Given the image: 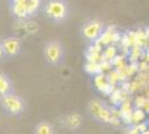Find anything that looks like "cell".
Listing matches in <instances>:
<instances>
[{"mask_svg": "<svg viewBox=\"0 0 149 134\" xmlns=\"http://www.w3.org/2000/svg\"><path fill=\"white\" fill-rule=\"evenodd\" d=\"M25 29L29 32V34H35V32H38V25L35 22V21L29 20V21L25 25Z\"/></svg>", "mask_w": 149, "mask_h": 134, "instance_id": "7c38bea8", "label": "cell"}, {"mask_svg": "<svg viewBox=\"0 0 149 134\" xmlns=\"http://www.w3.org/2000/svg\"><path fill=\"white\" fill-rule=\"evenodd\" d=\"M107 27L102 20L97 19V18H89L85 20L80 26L79 35L87 43L95 44L97 40H99L102 37Z\"/></svg>", "mask_w": 149, "mask_h": 134, "instance_id": "5b68a950", "label": "cell"}, {"mask_svg": "<svg viewBox=\"0 0 149 134\" xmlns=\"http://www.w3.org/2000/svg\"><path fill=\"white\" fill-rule=\"evenodd\" d=\"M0 106L3 114L9 117H20L26 113L28 103L24 97L15 93L0 96Z\"/></svg>", "mask_w": 149, "mask_h": 134, "instance_id": "7a4b0ae2", "label": "cell"}, {"mask_svg": "<svg viewBox=\"0 0 149 134\" xmlns=\"http://www.w3.org/2000/svg\"><path fill=\"white\" fill-rule=\"evenodd\" d=\"M6 58H5V55H3V51H2V48H1V43H0V63L3 62Z\"/></svg>", "mask_w": 149, "mask_h": 134, "instance_id": "4fadbf2b", "label": "cell"}, {"mask_svg": "<svg viewBox=\"0 0 149 134\" xmlns=\"http://www.w3.org/2000/svg\"><path fill=\"white\" fill-rule=\"evenodd\" d=\"M42 54L47 65L51 67H58L65 63L66 47L60 39H50L45 43Z\"/></svg>", "mask_w": 149, "mask_h": 134, "instance_id": "3957f363", "label": "cell"}, {"mask_svg": "<svg viewBox=\"0 0 149 134\" xmlns=\"http://www.w3.org/2000/svg\"><path fill=\"white\" fill-rule=\"evenodd\" d=\"M87 114L89 117L101 125L111 124L113 120V113L111 109L105 102L98 98L90 100L87 105Z\"/></svg>", "mask_w": 149, "mask_h": 134, "instance_id": "277c9868", "label": "cell"}, {"mask_svg": "<svg viewBox=\"0 0 149 134\" xmlns=\"http://www.w3.org/2000/svg\"><path fill=\"white\" fill-rule=\"evenodd\" d=\"M26 5H27L28 18L31 19V18L36 17L38 13H39L41 0H26Z\"/></svg>", "mask_w": 149, "mask_h": 134, "instance_id": "8fae6325", "label": "cell"}, {"mask_svg": "<svg viewBox=\"0 0 149 134\" xmlns=\"http://www.w3.org/2000/svg\"><path fill=\"white\" fill-rule=\"evenodd\" d=\"M39 13L55 25L66 22L71 16V7L68 0H46L41 2Z\"/></svg>", "mask_w": 149, "mask_h": 134, "instance_id": "6da1fadb", "label": "cell"}, {"mask_svg": "<svg viewBox=\"0 0 149 134\" xmlns=\"http://www.w3.org/2000/svg\"><path fill=\"white\" fill-rule=\"evenodd\" d=\"M9 10L15 19H29L28 13H27L26 0H9Z\"/></svg>", "mask_w": 149, "mask_h": 134, "instance_id": "52a82bcc", "label": "cell"}, {"mask_svg": "<svg viewBox=\"0 0 149 134\" xmlns=\"http://www.w3.org/2000/svg\"><path fill=\"white\" fill-rule=\"evenodd\" d=\"M16 92V87L11 77L5 72H0V96Z\"/></svg>", "mask_w": 149, "mask_h": 134, "instance_id": "9c48e42d", "label": "cell"}, {"mask_svg": "<svg viewBox=\"0 0 149 134\" xmlns=\"http://www.w3.org/2000/svg\"><path fill=\"white\" fill-rule=\"evenodd\" d=\"M1 48L3 51V55L6 59L18 57L22 49V43L21 39L16 36H7L0 39Z\"/></svg>", "mask_w": 149, "mask_h": 134, "instance_id": "8992f818", "label": "cell"}, {"mask_svg": "<svg viewBox=\"0 0 149 134\" xmlns=\"http://www.w3.org/2000/svg\"><path fill=\"white\" fill-rule=\"evenodd\" d=\"M35 134H55L56 128L55 125L49 121H40L33 128Z\"/></svg>", "mask_w": 149, "mask_h": 134, "instance_id": "30bf717a", "label": "cell"}, {"mask_svg": "<svg viewBox=\"0 0 149 134\" xmlns=\"http://www.w3.org/2000/svg\"><path fill=\"white\" fill-rule=\"evenodd\" d=\"M84 116L80 113H70L62 119V124L69 131H78L84 126Z\"/></svg>", "mask_w": 149, "mask_h": 134, "instance_id": "ba28073f", "label": "cell"}]
</instances>
